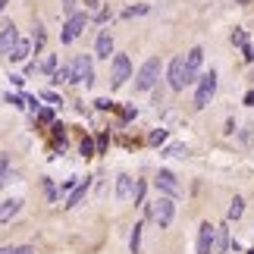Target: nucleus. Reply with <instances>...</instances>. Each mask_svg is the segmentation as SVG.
<instances>
[{
  "label": "nucleus",
  "mask_w": 254,
  "mask_h": 254,
  "mask_svg": "<svg viewBox=\"0 0 254 254\" xmlns=\"http://www.w3.org/2000/svg\"><path fill=\"white\" fill-rule=\"evenodd\" d=\"M148 217L157 223L160 229H167L173 217H176V198H170V194H157L151 204H148Z\"/></svg>",
  "instance_id": "1"
},
{
  "label": "nucleus",
  "mask_w": 254,
  "mask_h": 254,
  "mask_svg": "<svg viewBox=\"0 0 254 254\" xmlns=\"http://www.w3.org/2000/svg\"><path fill=\"white\" fill-rule=\"evenodd\" d=\"M160 79V60L157 57H148V60L141 63L138 75H135V91H151L154 85Z\"/></svg>",
  "instance_id": "2"
},
{
  "label": "nucleus",
  "mask_w": 254,
  "mask_h": 254,
  "mask_svg": "<svg viewBox=\"0 0 254 254\" xmlns=\"http://www.w3.org/2000/svg\"><path fill=\"white\" fill-rule=\"evenodd\" d=\"M72 82L75 85H85V88L94 85V63H91V57H88V54H79L72 60Z\"/></svg>",
  "instance_id": "3"
},
{
  "label": "nucleus",
  "mask_w": 254,
  "mask_h": 254,
  "mask_svg": "<svg viewBox=\"0 0 254 254\" xmlns=\"http://www.w3.org/2000/svg\"><path fill=\"white\" fill-rule=\"evenodd\" d=\"M132 79V60L126 54H113V66H110V88H123Z\"/></svg>",
  "instance_id": "4"
},
{
  "label": "nucleus",
  "mask_w": 254,
  "mask_h": 254,
  "mask_svg": "<svg viewBox=\"0 0 254 254\" xmlns=\"http://www.w3.org/2000/svg\"><path fill=\"white\" fill-rule=\"evenodd\" d=\"M213 94H217V72H207V75H201V82H198V91H194V107L198 110H204L210 101H213Z\"/></svg>",
  "instance_id": "5"
},
{
  "label": "nucleus",
  "mask_w": 254,
  "mask_h": 254,
  "mask_svg": "<svg viewBox=\"0 0 254 254\" xmlns=\"http://www.w3.org/2000/svg\"><path fill=\"white\" fill-rule=\"evenodd\" d=\"M85 25H88V13L69 16V19H66V25H63V32H60V41H63V44H72L75 38L85 32Z\"/></svg>",
  "instance_id": "6"
},
{
  "label": "nucleus",
  "mask_w": 254,
  "mask_h": 254,
  "mask_svg": "<svg viewBox=\"0 0 254 254\" xmlns=\"http://www.w3.org/2000/svg\"><path fill=\"white\" fill-rule=\"evenodd\" d=\"M154 185H157L160 194H170V198H179L182 194V185H179V179H176L170 170H160L157 176H154Z\"/></svg>",
  "instance_id": "7"
},
{
  "label": "nucleus",
  "mask_w": 254,
  "mask_h": 254,
  "mask_svg": "<svg viewBox=\"0 0 254 254\" xmlns=\"http://www.w3.org/2000/svg\"><path fill=\"white\" fill-rule=\"evenodd\" d=\"M167 79H170V88L173 91H182L185 85V54H179V57H173V63H170V72H167Z\"/></svg>",
  "instance_id": "8"
},
{
  "label": "nucleus",
  "mask_w": 254,
  "mask_h": 254,
  "mask_svg": "<svg viewBox=\"0 0 254 254\" xmlns=\"http://www.w3.org/2000/svg\"><path fill=\"white\" fill-rule=\"evenodd\" d=\"M213 248H217V226L201 223L198 226V254H210Z\"/></svg>",
  "instance_id": "9"
},
{
  "label": "nucleus",
  "mask_w": 254,
  "mask_h": 254,
  "mask_svg": "<svg viewBox=\"0 0 254 254\" xmlns=\"http://www.w3.org/2000/svg\"><path fill=\"white\" fill-rule=\"evenodd\" d=\"M201 63H204V51H201V47H191V51L185 54V82H189V85L198 79Z\"/></svg>",
  "instance_id": "10"
},
{
  "label": "nucleus",
  "mask_w": 254,
  "mask_h": 254,
  "mask_svg": "<svg viewBox=\"0 0 254 254\" xmlns=\"http://www.w3.org/2000/svg\"><path fill=\"white\" fill-rule=\"evenodd\" d=\"M135 191H138V182H135L129 173L116 176V198L120 201H135Z\"/></svg>",
  "instance_id": "11"
},
{
  "label": "nucleus",
  "mask_w": 254,
  "mask_h": 254,
  "mask_svg": "<svg viewBox=\"0 0 254 254\" xmlns=\"http://www.w3.org/2000/svg\"><path fill=\"white\" fill-rule=\"evenodd\" d=\"M16 41H19V32H16L13 22L0 28V57H9V51L16 47Z\"/></svg>",
  "instance_id": "12"
},
{
  "label": "nucleus",
  "mask_w": 254,
  "mask_h": 254,
  "mask_svg": "<svg viewBox=\"0 0 254 254\" xmlns=\"http://www.w3.org/2000/svg\"><path fill=\"white\" fill-rule=\"evenodd\" d=\"M110 54H113V35H110V32L104 28V32L97 35V44H94V57H104V60H110Z\"/></svg>",
  "instance_id": "13"
},
{
  "label": "nucleus",
  "mask_w": 254,
  "mask_h": 254,
  "mask_svg": "<svg viewBox=\"0 0 254 254\" xmlns=\"http://www.w3.org/2000/svg\"><path fill=\"white\" fill-rule=\"evenodd\" d=\"M19 210H22V201H19V198H6V201H0V223H9Z\"/></svg>",
  "instance_id": "14"
},
{
  "label": "nucleus",
  "mask_w": 254,
  "mask_h": 254,
  "mask_svg": "<svg viewBox=\"0 0 254 254\" xmlns=\"http://www.w3.org/2000/svg\"><path fill=\"white\" fill-rule=\"evenodd\" d=\"M85 194H88V179L75 185V189H72V194H69V201H66L63 207H75V204H82V201H85Z\"/></svg>",
  "instance_id": "15"
},
{
  "label": "nucleus",
  "mask_w": 254,
  "mask_h": 254,
  "mask_svg": "<svg viewBox=\"0 0 254 254\" xmlns=\"http://www.w3.org/2000/svg\"><path fill=\"white\" fill-rule=\"evenodd\" d=\"M28 51H32V44L19 38V41H16V47H13V51H9V60H13V63H22L25 57H28Z\"/></svg>",
  "instance_id": "16"
},
{
  "label": "nucleus",
  "mask_w": 254,
  "mask_h": 254,
  "mask_svg": "<svg viewBox=\"0 0 254 254\" xmlns=\"http://www.w3.org/2000/svg\"><path fill=\"white\" fill-rule=\"evenodd\" d=\"M242 213H245V201H242L239 194H236V198H232V204H229V213H226V220L232 223V220H239Z\"/></svg>",
  "instance_id": "17"
},
{
  "label": "nucleus",
  "mask_w": 254,
  "mask_h": 254,
  "mask_svg": "<svg viewBox=\"0 0 254 254\" xmlns=\"http://www.w3.org/2000/svg\"><path fill=\"white\" fill-rule=\"evenodd\" d=\"M38 69L47 72V75H54V72H57V57H54V54H44V60L38 63Z\"/></svg>",
  "instance_id": "18"
},
{
  "label": "nucleus",
  "mask_w": 254,
  "mask_h": 254,
  "mask_svg": "<svg viewBox=\"0 0 254 254\" xmlns=\"http://www.w3.org/2000/svg\"><path fill=\"white\" fill-rule=\"evenodd\" d=\"M54 82L60 85V82H72V63L69 66H60V69L54 72Z\"/></svg>",
  "instance_id": "19"
},
{
  "label": "nucleus",
  "mask_w": 254,
  "mask_h": 254,
  "mask_svg": "<svg viewBox=\"0 0 254 254\" xmlns=\"http://www.w3.org/2000/svg\"><path fill=\"white\" fill-rule=\"evenodd\" d=\"M226 248H229V229L220 226L217 229V251H226Z\"/></svg>",
  "instance_id": "20"
},
{
  "label": "nucleus",
  "mask_w": 254,
  "mask_h": 254,
  "mask_svg": "<svg viewBox=\"0 0 254 254\" xmlns=\"http://www.w3.org/2000/svg\"><path fill=\"white\" fill-rule=\"evenodd\" d=\"M138 245H141V226L135 223V229H132V239H129V248H132V254H138Z\"/></svg>",
  "instance_id": "21"
},
{
  "label": "nucleus",
  "mask_w": 254,
  "mask_h": 254,
  "mask_svg": "<svg viewBox=\"0 0 254 254\" xmlns=\"http://www.w3.org/2000/svg\"><path fill=\"white\" fill-rule=\"evenodd\" d=\"M163 154H167V157H185V154H189V148H185V144H170Z\"/></svg>",
  "instance_id": "22"
},
{
  "label": "nucleus",
  "mask_w": 254,
  "mask_h": 254,
  "mask_svg": "<svg viewBox=\"0 0 254 254\" xmlns=\"http://www.w3.org/2000/svg\"><path fill=\"white\" fill-rule=\"evenodd\" d=\"M6 104H13V107H28V97H22V94H9V91H6Z\"/></svg>",
  "instance_id": "23"
},
{
  "label": "nucleus",
  "mask_w": 254,
  "mask_h": 254,
  "mask_svg": "<svg viewBox=\"0 0 254 254\" xmlns=\"http://www.w3.org/2000/svg\"><path fill=\"white\" fill-rule=\"evenodd\" d=\"M9 179V160H6V154H0V182H6Z\"/></svg>",
  "instance_id": "24"
},
{
  "label": "nucleus",
  "mask_w": 254,
  "mask_h": 254,
  "mask_svg": "<svg viewBox=\"0 0 254 254\" xmlns=\"http://www.w3.org/2000/svg\"><path fill=\"white\" fill-rule=\"evenodd\" d=\"M148 141H151V144H163V141H167V129H154Z\"/></svg>",
  "instance_id": "25"
},
{
  "label": "nucleus",
  "mask_w": 254,
  "mask_h": 254,
  "mask_svg": "<svg viewBox=\"0 0 254 254\" xmlns=\"http://www.w3.org/2000/svg\"><path fill=\"white\" fill-rule=\"evenodd\" d=\"M35 28H38V32H35V51H41V47H44V25L38 22Z\"/></svg>",
  "instance_id": "26"
},
{
  "label": "nucleus",
  "mask_w": 254,
  "mask_h": 254,
  "mask_svg": "<svg viewBox=\"0 0 254 254\" xmlns=\"http://www.w3.org/2000/svg\"><path fill=\"white\" fill-rule=\"evenodd\" d=\"M79 151H82V157H91V154H94V144H91V138H82Z\"/></svg>",
  "instance_id": "27"
},
{
  "label": "nucleus",
  "mask_w": 254,
  "mask_h": 254,
  "mask_svg": "<svg viewBox=\"0 0 254 254\" xmlns=\"http://www.w3.org/2000/svg\"><path fill=\"white\" fill-rule=\"evenodd\" d=\"M60 6H63V13H66V16H75V6H79V0H63Z\"/></svg>",
  "instance_id": "28"
},
{
  "label": "nucleus",
  "mask_w": 254,
  "mask_h": 254,
  "mask_svg": "<svg viewBox=\"0 0 254 254\" xmlns=\"http://www.w3.org/2000/svg\"><path fill=\"white\" fill-rule=\"evenodd\" d=\"M141 13H148V6H144V3H138V6H129L123 16H141Z\"/></svg>",
  "instance_id": "29"
},
{
  "label": "nucleus",
  "mask_w": 254,
  "mask_h": 254,
  "mask_svg": "<svg viewBox=\"0 0 254 254\" xmlns=\"http://www.w3.org/2000/svg\"><path fill=\"white\" fill-rule=\"evenodd\" d=\"M232 44L245 47V44H248V35H245V32H232Z\"/></svg>",
  "instance_id": "30"
},
{
  "label": "nucleus",
  "mask_w": 254,
  "mask_h": 254,
  "mask_svg": "<svg viewBox=\"0 0 254 254\" xmlns=\"http://www.w3.org/2000/svg\"><path fill=\"white\" fill-rule=\"evenodd\" d=\"M41 97H44V101H51V104H63V101H60V94H57V91H41Z\"/></svg>",
  "instance_id": "31"
},
{
  "label": "nucleus",
  "mask_w": 254,
  "mask_h": 254,
  "mask_svg": "<svg viewBox=\"0 0 254 254\" xmlns=\"http://www.w3.org/2000/svg\"><path fill=\"white\" fill-rule=\"evenodd\" d=\"M38 120H41V123H54V110H38Z\"/></svg>",
  "instance_id": "32"
},
{
  "label": "nucleus",
  "mask_w": 254,
  "mask_h": 254,
  "mask_svg": "<svg viewBox=\"0 0 254 254\" xmlns=\"http://www.w3.org/2000/svg\"><path fill=\"white\" fill-rule=\"evenodd\" d=\"M44 191H47V198L57 201V189H54V182H44Z\"/></svg>",
  "instance_id": "33"
},
{
  "label": "nucleus",
  "mask_w": 254,
  "mask_h": 254,
  "mask_svg": "<svg viewBox=\"0 0 254 254\" xmlns=\"http://www.w3.org/2000/svg\"><path fill=\"white\" fill-rule=\"evenodd\" d=\"M94 19H97V22H107V19H110V9H97Z\"/></svg>",
  "instance_id": "34"
},
{
  "label": "nucleus",
  "mask_w": 254,
  "mask_h": 254,
  "mask_svg": "<svg viewBox=\"0 0 254 254\" xmlns=\"http://www.w3.org/2000/svg\"><path fill=\"white\" fill-rule=\"evenodd\" d=\"M13 254H35V248H28V245H19V248H13Z\"/></svg>",
  "instance_id": "35"
},
{
  "label": "nucleus",
  "mask_w": 254,
  "mask_h": 254,
  "mask_svg": "<svg viewBox=\"0 0 254 254\" xmlns=\"http://www.w3.org/2000/svg\"><path fill=\"white\" fill-rule=\"evenodd\" d=\"M242 57H245V60H254V51H251V44H245V47H242Z\"/></svg>",
  "instance_id": "36"
},
{
  "label": "nucleus",
  "mask_w": 254,
  "mask_h": 254,
  "mask_svg": "<svg viewBox=\"0 0 254 254\" xmlns=\"http://www.w3.org/2000/svg\"><path fill=\"white\" fill-rule=\"evenodd\" d=\"M85 9H101V0H85Z\"/></svg>",
  "instance_id": "37"
},
{
  "label": "nucleus",
  "mask_w": 254,
  "mask_h": 254,
  "mask_svg": "<svg viewBox=\"0 0 254 254\" xmlns=\"http://www.w3.org/2000/svg\"><path fill=\"white\" fill-rule=\"evenodd\" d=\"M0 254H13V248H0Z\"/></svg>",
  "instance_id": "38"
},
{
  "label": "nucleus",
  "mask_w": 254,
  "mask_h": 254,
  "mask_svg": "<svg viewBox=\"0 0 254 254\" xmlns=\"http://www.w3.org/2000/svg\"><path fill=\"white\" fill-rule=\"evenodd\" d=\"M248 254H254V248H251V251H248Z\"/></svg>",
  "instance_id": "39"
}]
</instances>
